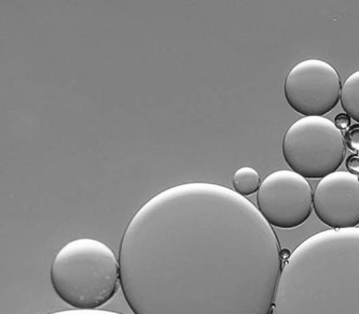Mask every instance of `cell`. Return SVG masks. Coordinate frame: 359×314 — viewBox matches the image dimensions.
Returning <instances> with one entry per match:
<instances>
[{"label":"cell","mask_w":359,"mask_h":314,"mask_svg":"<svg viewBox=\"0 0 359 314\" xmlns=\"http://www.w3.org/2000/svg\"><path fill=\"white\" fill-rule=\"evenodd\" d=\"M119 266L134 314H271L282 253L254 204L224 185L194 182L138 209Z\"/></svg>","instance_id":"obj_1"},{"label":"cell","mask_w":359,"mask_h":314,"mask_svg":"<svg viewBox=\"0 0 359 314\" xmlns=\"http://www.w3.org/2000/svg\"><path fill=\"white\" fill-rule=\"evenodd\" d=\"M271 314H359V227L320 231L299 245Z\"/></svg>","instance_id":"obj_2"},{"label":"cell","mask_w":359,"mask_h":314,"mask_svg":"<svg viewBox=\"0 0 359 314\" xmlns=\"http://www.w3.org/2000/svg\"><path fill=\"white\" fill-rule=\"evenodd\" d=\"M50 280L56 295L76 310H96L118 291L120 266L109 245L94 238H78L54 256Z\"/></svg>","instance_id":"obj_3"},{"label":"cell","mask_w":359,"mask_h":314,"mask_svg":"<svg viewBox=\"0 0 359 314\" xmlns=\"http://www.w3.org/2000/svg\"><path fill=\"white\" fill-rule=\"evenodd\" d=\"M346 142L334 122L304 117L294 122L283 139V155L292 171L304 178L323 179L336 173L346 157Z\"/></svg>","instance_id":"obj_4"},{"label":"cell","mask_w":359,"mask_h":314,"mask_svg":"<svg viewBox=\"0 0 359 314\" xmlns=\"http://www.w3.org/2000/svg\"><path fill=\"white\" fill-rule=\"evenodd\" d=\"M341 91L338 71L323 59L300 62L285 80L287 103L304 117H323L334 110Z\"/></svg>","instance_id":"obj_5"},{"label":"cell","mask_w":359,"mask_h":314,"mask_svg":"<svg viewBox=\"0 0 359 314\" xmlns=\"http://www.w3.org/2000/svg\"><path fill=\"white\" fill-rule=\"evenodd\" d=\"M257 203L271 225L292 229L306 223L312 213V187L299 173L278 170L262 182Z\"/></svg>","instance_id":"obj_6"},{"label":"cell","mask_w":359,"mask_h":314,"mask_svg":"<svg viewBox=\"0 0 359 314\" xmlns=\"http://www.w3.org/2000/svg\"><path fill=\"white\" fill-rule=\"evenodd\" d=\"M318 219L332 229L359 224V179L350 171H336L320 180L313 195Z\"/></svg>","instance_id":"obj_7"},{"label":"cell","mask_w":359,"mask_h":314,"mask_svg":"<svg viewBox=\"0 0 359 314\" xmlns=\"http://www.w3.org/2000/svg\"><path fill=\"white\" fill-rule=\"evenodd\" d=\"M341 104L346 113L359 123V70L343 84Z\"/></svg>","instance_id":"obj_8"},{"label":"cell","mask_w":359,"mask_h":314,"mask_svg":"<svg viewBox=\"0 0 359 314\" xmlns=\"http://www.w3.org/2000/svg\"><path fill=\"white\" fill-rule=\"evenodd\" d=\"M233 187L236 193L244 197L256 193L262 187L259 173L248 166L238 168L233 175Z\"/></svg>","instance_id":"obj_9"},{"label":"cell","mask_w":359,"mask_h":314,"mask_svg":"<svg viewBox=\"0 0 359 314\" xmlns=\"http://www.w3.org/2000/svg\"><path fill=\"white\" fill-rule=\"evenodd\" d=\"M344 142L351 151L354 152L355 154H359V124L348 128L344 135Z\"/></svg>","instance_id":"obj_10"},{"label":"cell","mask_w":359,"mask_h":314,"mask_svg":"<svg viewBox=\"0 0 359 314\" xmlns=\"http://www.w3.org/2000/svg\"><path fill=\"white\" fill-rule=\"evenodd\" d=\"M346 168L351 173L359 175V154H352L346 161Z\"/></svg>","instance_id":"obj_11"},{"label":"cell","mask_w":359,"mask_h":314,"mask_svg":"<svg viewBox=\"0 0 359 314\" xmlns=\"http://www.w3.org/2000/svg\"><path fill=\"white\" fill-rule=\"evenodd\" d=\"M334 124L337 127L343 131V129H348L351 127V117L346 113H341L337 115L336 120H334Z\"/></svg>","instance_id":"obj_12"},{"label":"cell","mask_w":359,"mask_h":314,"mask_svg":"<svg viewBox=\"0 0 359 314\" xmlns=\"http://www.w3.org/2000/svg\"><path fill=\"white\" fill-rule=\"evenodd\" d=\"M358 179H359V175H358Z\"/></svg>","instance_id":"obj_13"}]
</instances>
